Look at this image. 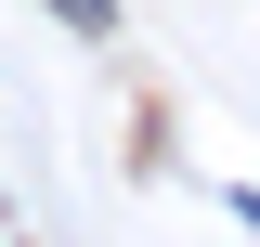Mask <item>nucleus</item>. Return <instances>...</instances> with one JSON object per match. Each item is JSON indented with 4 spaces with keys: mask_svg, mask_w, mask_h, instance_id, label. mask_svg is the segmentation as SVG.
<instances>
[{
    "mask_svg": "<svg viewBox=\"0 0 260 247\" xmlns=\"http://www.w3.org/2000/svg\"><path fill=\"white\" fill-rule=\"evenodd\" d=\"M52 13H65V26H91V39L117 26V0H52Z\"/></svg>",
    "mask_w": 260,
    "mask_h": 247,
    "instance_id": "1",
    "label": "nucleus"
}]
</instances>
